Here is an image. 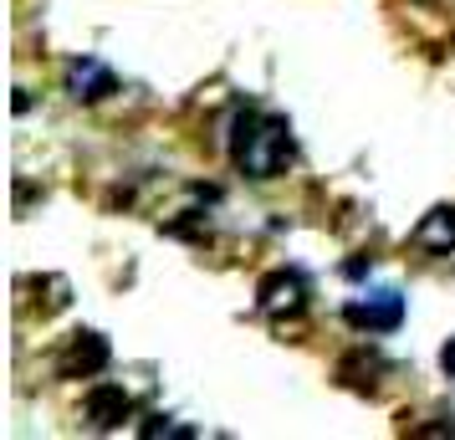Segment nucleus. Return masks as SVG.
<instances>
[{"instance_id": "nucleus-1", "label": "nucleus", "mask_w": 455, "mask_h": 440, "mask_svg": "<svg viewBox=\"0 0 455 440\" xmlns=\"http://www.w3.org/2000/svg\"><path fill=\"white\" fill-rule=\"evenodd\" d=\"M226 148H230V164L241 169L246 180H276L297 159L291 124L282 113H267V108H241L235 124H230Z\"/></svg>"}, {"instance_id": "nucleus-2", "label": "nucleus", "mask_w": 455, "mask_h": 440, "mask_svg": "<svg viewBox=\"0 0 455 440\" xmlns=\"http://www.w3.org/2000/svg\"><path fill=\"white\" fill-rule=\"evenodd\" d=\"M343 323H348V328H358V333H394V328L404 323V297L394 292V287L353 297L348 308H343Z\"/></svg>"}, {"instance_id": "nucleus-3", "label": "nucleus", "mask_w": 455, "mask_h": 440, "mask_svg": "<svg viewBox=\"0 0 455 440\" xmlns=\"http://www.w3.org/2000/svg\"><path fill=\"white\" fill-rule=\"evenodd\" d=\"M67 92L77 98V103H103L118 92V77H113V67H103L98 57H77V62H67Z\"/></svg>"}, {"instance_id": "nucleus-4", "label": "nucleus", "mask_w": 455, "mask_h": 440, "mask_svg": "<svg viewBox=\"0 0 455 440\" xmlns=\"http://www.w3.org/2000/svg\"><path fill=\"white\" fill-rule=\"evenodd\" d=\"M108 358H113V348H108L103 333H72L67 338V354H62V374L67 379H92L108 369Z\"/></svg>"}, {"instance_id": "nucleus-5", "label": "nucleus", "mask_w": 455, "mask_h": 440, "mask_svg": "<svg viewBox=\"0 0 455 440\" xmlns=\"http://www.w3.org/2000/svg\"><path fill=\"white\" fill-rule=\"evenodd\" d=\"M256 302H261V313L282 317V313H302V302H307V282L297 272H271L261 287H256Z\"/></svg>"}, {"instance_id": "nucleus-6", "label": "nucleus", "mask_w": 455, "mask_h": 440, "mask_svg": "<svg viewBox=\"0 0 455 440\" xmlns=\"http://www.w3.org/2000/svg\"><path fill=\"white\" fill-rule=\"evenodd\" d=\"M87 420L98 430H118L124 420H133V395L124 384H92L87 389Z\"/></svg>"}, {"instance_id": "nucleus-7", "label": "nucleus", "mask_w": 455, "mask_h": 440, "mask_svg": "<svg viewBox=\"0 0 455 440\" xmlns=\"http://www.w3.org/2000/svg\"><path fill=\"white\" fill-rule=\"evenodd\" d=\"M410 241L419 246V252H435V256H451L455 252V205H440L430 210L419 226L410 231Z\"/></svg>"}, {"instance_id": "nucleus-8", "label": "nucleus", "mask_w": 455, "mask_h": 440, "mask_svg": "<svg viewBox=\"0 0 455 440\" xmlns=\"http://www.w3.org/2000/svg\"><path fill=\"white\" fill-rule=\"evenodd\" d=\"M139 436H144V440H159V436H180V440H189L195 430H189V425H169L164 415H148L144 425H139Z\"/></svg>"}, {"instance_id": "nucleus-9", "label": "nucleus", "mask_w": 455, "mask_h": 440, "mask_svg": "<svg viewBox=\"0 0 455 440\" xmlns=\"http://www.w3.org/2000/svg\"><path fill=\"white\" fill-rule=\"evenodd\" d=\"M440 369L455 379V338H445V348H440Z\"/></svg>"}]
</instances>
